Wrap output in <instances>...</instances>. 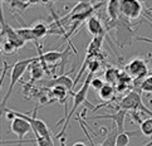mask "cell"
I'll return each mask as SVG.
<instances>
[{
    "mask_svg": "<svg viewBox=\"0 0 152 146\" xmlns=\"http://www.w3.org/2000/svg\"><path fill=\"white\" fill-rule=\"evenodd\" d=\"M93 78H94V77H93V73H88V74H87V78H86V81H84L83 86L80 87V90H79L78 92H75V93L72 95V96H73V98H74L73 106H72V109H70V112L68 113V116L64 118V126H63V130L57 135V137H62L63 135H64V132H66V128H67L68 125H69V120L72 118L73 113L77 111V109H78L80 105H86L87 107H91V109H93V106H91V105H89V102L87 101V95H88V90L91 88V81L93 79ZM63 137H64V136H63Z\"/></svg>",
    "mask_w": 152,
    "mask_h": 146,
    "instance_id": "6da1fadb",
    "label": "cell"
},
{
    "mask_svg": "<svg viewBox=\"0 0 152 146\" xmlns=\"http://www.w3.org/2000/svg\"><path fill=\"white\" fill-rule=\"evenodd\" d=\"M33 62H34V58H26V59H21V61H18V62L13 66L12 72H10V83H9V88H8L7 93H5L4 98H3L1 109H5V105H7L9 97L12 96V91H13V88H14V86L19 82L20 78L24 76L25 71L28 69V67H29Z\"/></svg>",
    "mask_w": 152,
    "mask_h": 146,
    "instance_id": "7a4b0ae2",
    "label": "cell"
},
{
    "mask_svg": "<svg viewBox=\"0 0 152 146\" xmlns=\"http://www.w3.org/2000/svg\"><path fill=\"white\" fill-rule=\"evenodd\" d=\"M118 109L123 110V111H138L142 113H147V115H150V117H152V111L148 110L147 107L143 105L141 93L134 90L129 91L128 95L124 96L123 98L119 101Z\"/></svg>",
    "mask_w": 152,
    "mask_h": 146,
    "instance_id": "3957f363",
    "label": "cell"
},
{
    "mask_svg": "<svg viewBox=\"0 0 152 146\" xmlns=\"http://www.w3.org/2000/svg\"><path fill=\"white\" fill-rule=\"evenodd\" d=\"M4 111H5V112L13 113L15 117H21V118H24V120H26V121H28L30 125H31V127H33V132H34V135H39V136L44 137L47 141H49L52 145H54V144H53V140H52L50 130L48 128L47 123H45L44 121H42V120H39V118H37L34 115H33V116H28V115H24V113L18 112V111H15V110L7 109V107L4 109Z\"/></svg>",
    "mask_w": 152,
    "mask_h": 146,
    "instance_id": "277c9868",
    "label": "cell"
},
{
    "mask_svg": "<svg viewBox=\"0 0 152 146\" xmlns=\"http://www.w3.org/2000/svg\"><path fill=\"white\" fill-rule=\"evenodd\" d=\"M111 26L116 28V37H117V43L121 47L129 45L132 44L134 39V32L132 29V24L129 23V20L123 18L121 15L116 23H111Z\"/></svg>",
    "mask_w": 152,
    "mask_h": 146,
    "instance_id": "5b68a950",
    "label": "cell"
},
{
    "mask_svg": "<svg viewBox=\"0 0 152 146\" xmlns=\"http://www.w3.org/2000/svg\"><path fill=\"white\" fill-rule=\"evenodd\" d=\"M126 73L133 81H142L150 76L148 63L142 58H133L127 63Z\"/></svg>",
    "mask_w": 152,
    "mask_h": 146,
    "instance_id": "8992f818",
    "label": "cell"
},
{
    "mask_svg": "<svg viewBox=\"0 0 152 146\" xmlns=\"http://www.w3.org/2000/svg\"><path fill=\"white\" fill-rule=\"evenodd\" d=\"M10 130H12V132L15 134L19 139V141H1L3 145H7V144H18V142H21L24 141L23 137L25 135H28L30 131H33V127H31L30 123L24 120V118L21 117H15L14 120H12L10 122Z\"/></svg>",
    "mask_w": 152,
    "mask_h": 146,
    "instance_id": "52a82bcc",
    "label": "cell"
},
{
    "mask_svg": "<svg viewBox=\"0 0 152 146\" xmlns=\"http://www.w3.org/2000/svg\"><path fill=\"white\" fill-rule=\"evenodd\" d=\"M143 13V5L138 0H122L121 15L128 20H134Z\"/></svg>",
    "mask_w": 152,
    "mask_h": 146,
    "instance_id": "ba28073f",
    "label": "cell"
},
{
    "mask_svg": "<svg viewBox=\"0 0 152 146\" xmlns=\"http://www.w3.org/2000/svg\"><path fill=\"white\" fill-rule=\"evenodd\" d=\"M77 121L79 122V125H80V127H82L83 132L86 134V136H87V139H88V141L91 142V145H92V146H96L94 142H93V140H92V137L89 136L88 131H87V128H86V126H84V122L80 120V117L77 118ZM118 135H119V131H118L117 126H116V125L112 126V127L110 128V131L107 132L106 140H104V141H103L101 145H98V146H117V137H118Z\"/></svg>",
    "mask_w": 152,
    "mask_h": 146,
    "instance_id": "9c48e42d",
    "label": "cell"
},
{
    "mask_svg": "<svg viewBox=\"0 0 152 146\" xmlns=\"http://www.w3.org/2000/svg\"><path fill=\"white\" fill-rule=\"evenodd\" d=\"M1 38H5V40H9L13 43L14 45H17L19 49L25 44V42L18 35L17 30L13 29L7 21L4 20V15L1 14Z\"/></svg>",
    "mask_w": 152,
    "mask_h": 146,
    "instance_id": "30bf717a",
    "label": "cell"
},
{
    "mask_svg": "<svg viewBox=\"0 0 152 146\" xmlns=\"http://www.w3.org/2000/svg\"><path fill=\"white\" fill-rule=\"evenodd\" d=\"M127 115V111H123V110H118L115 113H111V115H98V116H92L89 117V120H113L115 121V125L117 126L119 134L124 132V117Z\"/></svg>",
    "mask_w": 152,
    "mask_h": 146,
    "instance_id": "8fae6325",
    "label": "cell"
},
{
    "mask_svg": "<svg viewBox=\"0 0 152 146\" xmlns=\"http://www.w3.org/2000/svg\"><path fill=\"white\" fill-rule=\"evenodd\" d=\"M67 52L68 51H66L64 53L63 52H57V51H50V52H47V53L39 52V56H38V58H39L40 63L43 64V67L45 68V72H48L47 71V66H48V64H53V63L59 62L61 59L64 58V56H66Z\"/></svg>",
    "mask_w": 152,
    "mask_h": 146,
    "instance_id": "7c38bea8",
    "label": "cell"
},
{
    "mask_svg": "<svg viewBox=\"0 0 152 146\" xmlns=\"http://www.w3.org/2000/svg\"><path fill=\"white\" fill-rule=\"evenodd\" d=\"M43 84L49 86V87H54V86H63V87H66L69 91L70 95H73V88L75 87L74 82L70 79V77L67 76V74H61V76H58V77H56L54 79H52V81H44Z\"/></svg>",
    "mask_w": 152,
    "mask_h": 146,
    "instance_id": "4fadbf2b",
    "label": "cell"
},
{
    "mask_svg": "<svg viewBox=\"0 0 152 146\" xmlns=\"http://www.w3.org/2000/svg\"><path fill=\"white\" fill-rule=\"evenodd\" d=\"M86 25H87V30H88V33L93 35V38L104 35V33H106V32H104V26H103L102 21L99 20V18L94 17V15L87 20Z\"/></svg>",
    "mask_w": 152,
    "mask_h": 146,
    "instance_id": "5bb4252c",
    "label": "cell"
},
{
    "mask_svg": "<svg viewBox=\"0 0 152 146\" xmlns=\"http://www.w3.org/2000/svg\"><path fill=\"white\" fill-rule=\"evenodd\" d=\"M107 13L108 18H110V23H116L121 18V1H118V0L107 1Z\"/></svg>",
    "mask_w": 152,
    "mask_h": 146,
    "instance_id": "9a60e30c",
    "label": "cell"
},
{
    "mask_svg": "<svg viewBox=\"0 0 152 146\" xmlns=\"http://www.w3.org/2000/svg\"><path fill=\"white\" fill-rule=\"evenodd\" d=\"M44 72H45V68L43 67L39 58L34 57V62L30 64V79L33 81V82L42 79L43 76H44Z\"/></svg>",
    "mask_w": 152,
    "mask_h": 146,
    "instance_id": "2e32d148",
    "label": "cell"
},
{
    "mask_svg": "<svg viewBox=\"0 0 152 146\" xmlns=\"http://www.w3.org/2000/svg\"><path fill=\"white\" fill-rule=\"evenodd\" d=\"M121 74L122 72L117 68H113V67H108L104 72V79H106V83L111 84V86H116L119 83V78H121Z\"/></svg>",
    "mask_w": 152,
    "mask_h": 146,
    "instance_id": "e0dca14e",
    "label": "cell"
},
{
    "mask_svg": "<svg viewBox=\"0 0 152 146\" xmlns=\"http://www.w3.org/2000/svg\"><path fill=\"white\" fill-rule=\"evenodd\" d=\"M133 90L137 92H145V93H152V74L147 76L142 81H133Z\"/></svg>",
    "mask_w": 152,
    "mask_h": 146,
    "instance_id": "ac0fdd59",
    "label": "cell"
},
{
    "mask_svg": "<svg viewBox=\"0 0 152 146\" xmlns=\"http://www.w3.org/2000/svg\"><path fill=\"white\" fill-rule=\"evenodd\" d=\"M116 93H117V91H116L115 86H111V84L106 83L104 86H103V88L98 92V96H99V98L102 101L110 102V101H112L113 98H115V95Z\"/></svg>",
    "mask_w": 152,
    "mask_h": 146,
    "instance_id": "d6986e66",
    "label": "cell"
},
{
    "mask_svg": "<svg viewBox=\"0 0 152 146\" xmlns=\"http://www.w3.org/2000/svg\"><path fill=\"white\" fill-rule=\"evenodd\" d=\"M31 30H33L37 40L39 42L40 39H43V38L49 33V26H48L45 23H43V21H38V23H35L33 26H31Z\"/></svg>",
    "mask_w": 152,
    "mask_h": 146,
    "instance_id": "ffe728a7",
    "label": "cell"
},
{
    "mask_svg": "<svg viewBox=\"0 0 152 146\" xmlns=\"http://www.w3.org/2000/svg\"><path fill=\"white\" fill-rule=\"evenodd\" d=\"M52 95L54 98H57L58 101L61 102H66L67 101V96L70 95L68 93V90L66 87H63V86H54V87H52Z\"/></svg>",
    "mask_w": 152,
    "mask_h": 146,
    "instance_id": "44dd1931",
    "label": "cell"
},
{
    "mask_svg": "<svg viewBox=\"0 0 152 146\" xmlns=\"http://www.w3.org/2000/svg\"><path fill=\"white\" fill-rule=\"evenodd\" d=\"M17 30V33L18 35L23 39L24 42H35L37 44H38V40H37V38L34 37V33H33V30H31V28H28V26H24V28H18V29H15Z\"/></svg>",
    "mask_w": 152,
    "mask_h": 146,
    "instance_id": "7402d4cb",
    "label": "cell"
},
{
    "mask_svg": "<svg viewBox=\"0 0 152 146\" xmlns=\"http://www.w3.org/2000/svg\"><path fill=\"white\" fill-rule=\"evenodd\" d=\"M140 131L142 132L145 136L152 137V117L143 120V122L140 125Z\"/></svg>",
    "mask_w": 152,
    "mask_h": 146,
    "instance_id": "603a6c76",
    "label": "cell"
},
{
    "mask_svg": "<svg viewBox=\"0 0 152 146\" xmlns=\"http://www.w3.org/2000/svg\"><path fill=\"white\" fill-rule=\"evenodd\" d=\"M137 134V131H128V132H122L118 135L117 137V146H127L128 142H129V137L132 136V135Z\"/></svg>",
    "mask_w": 152,
    "mask_h": 146,
    "instance_id": "cb8c5ba5",
    "label": "cell"
},
{
    "mask_svg": "<svg viewBox=\"0 0 152 146\" xmlns=\"http://www.w3.org/2000/svg\"><path fill=\"white\" fill-rule=\"evenodd\" d=\"M19 49L17 45H14L13 43H10L9 40H5L3 43V47H1V51L4 52V54H13Z\"/></svg>",
    "mask_w": 152,
    "mask_h": 146,
    "instance_id": "d4e9b609",
    "label": "cell"
},
{
    "mask_svg": "<svg viewBox=\"0 0 152 146\" xmlns=\"http://www.w3.org/2000/svg\"><path fill=\"white\" fill-rule=\"evenodd\" d=\"M104 84L106 83L103 82L101 78H98V77H96V78H93L91 81V88H93L94 91H98V92L103 88V86H104Z\"/></svg>",
    "mask_w": 152,
    "mask_h": 146,
    "instance_id": "484cf974",
    "label": "cell"
},
{
    "mask_svg": "<svg viewBox=\"0 0 152 146\" xmlns=\"http://www.w3.org/2000/svg\"><path fill=\"white\" fill-rule=\"evenodd\" d=\"M3 63H4V71H3V74H1V78H0V81H1V83H3L4 78H5V73H7V69L9 68V66H8V63H7V62H3Z\"/></svg>",
    "mask_w": 152,
    "mask_h": 146,
    "instance_id": "4316f807",
    "label": "cell"
},
{
    "mask_svg": "<svg viewBox=\"0 0 152 146\" xmlns=\"http://www.w3.org/2000/svg\"><path fill=\"white\" fill-rule=\"evenodd\" d=\"M72 146H87V145H86V142H83V141H77V142H74Z\"/></svg>",
    "mask_w": 152,
    "mask_h": 146,
    "instance_id": "83f0119b",
    "label": "cell"
},
{
    "mask_svg": "<svg viewBox=\"0 0 152 146\" xmlns=\"http://www.w3.org/2000/svg\"><path fill=\"white\" fill-rule=\"evenodd\" d=\"M142 146H152V140L150 142H147V144H145V145H142Z\"/></svg>",
    "mask_w": 152,
    "mask_h": 146,
    "instance_id": "f1b7e54d",
    "label": "cell"
},
{
    "mask_svg": "<svg viewBox=\"0 0 152 146\" xmlns=\"http://www.w3.org/2000/svg\"><path fill=\"white\" fill-rule=\"evenodd\" d=\"M151 74H152V71H151Z\"/></svg>",
    "mask_w": 152,
    "mask_h": 146,
    "instance_id": "f546056e",
    "label": "cell"
}]
</instances>
